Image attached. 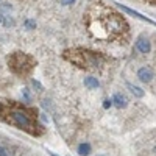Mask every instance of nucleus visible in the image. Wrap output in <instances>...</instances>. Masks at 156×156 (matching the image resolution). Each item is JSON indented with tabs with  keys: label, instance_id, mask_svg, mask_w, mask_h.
Returning <instances> with one entry per match:
<instances>
[{
	"label": "nucleus",
	"instance_id": "nucleus-1",
	"mask_svg": "<svg viewBox=\"0 0 156 156\" xmlns=\"http://www.w3.org/2000/svg\"><path fill=\"white\" fill-rule=\"evenodd\" d=\"M87 28L97 39H117L128 31V23L123 16L97 3L87 12Z\"/></svg>",
	"mask_w": 156,
	"mask_h": 156
},
{
	"label": "nucleus",
	"instance_id": "nucleus-2",
	"mask_svg": "<svg viewBox=\"0 0 156 156\" xmlns=\"http://www.w3.org/2000/svg\"><path fill=\"white\" fill-rule=\"evenodd\" d=\"M0 119L9 125H14L19 129H23L30 134L42 133V126L37 123L36 111L33 108L19 105L16 101L0 103Z\"/></svg>",
	"mask_w": 156,
	"mask_h": 156
},
{
	"label": "nucleus",
	"instance_id": "nucleus-3",
	"mask_svg": "<svg viewBox=\"0 0 156 156\" xmlns=\"http://www.w3.org/2000/svg\"><path fill=\"white\" fill-rule=\"evenodd\" d=\"M62 58L69 61L73 66L80 67V69H98L100 66H103L105 62V56L100 51H94V50H87V48H81V47H75V48H67L64 50Z\"/></svg>",
	"mask_w": 156,
	"mask_h": 156
},
{
	"label": "nucleus",
	"instance_id": "nucleus-4",
	"mask_svg": "<svg viewBox=\"0 0 156 156\" xmlns=\"http://www.w3.org/2000/svg\"><path fill=\"white\" fill-rule=\"evenodd\" d=\"M6 61H8V67L11 69V72L16 75H20V76L30 75L36 66L34 58L28 53H23V51H14V53H11Z\"/></svg>",
	"mask_w": 156,
	"mask_h": 156
},
{
	"label": "nucleus",
	"instance_id": "nucleus-5",
	"mask_svg": "<svg viewBox=\"0 0 156 156\" xmlns=\"http://www.w3.org/2000/svg\"><path fill=\"white\" fill-rule=\"evenodd\" d=\"M136 50L140 51V53H150V50H151V42H150V39L145 37V36H140L137 37V41H136Z\"/></svg>",
	"mask_w": 156,
	"mask_h": 156
},
{
	"label": "nucleus",
	"instance_id": "nucleus-6",
	"mask_svg": "<svg viewBox=\"0 0 156 156\" xmlns=\"http://www.w3.org/2000/svg\"><path fill=\"white\" fill-rule=\"evenodd\" d=\"M137 78L144 83H150L153 80V70L150 67H140L137 70Z\"/></svg>",
	"mask_w": 156,
	"mask_h": 156
},
{
	"label": "nucleus",
	"instance_id": "nucleus-7",
	"mask_svg": "<svg viewBox=\"0 0 156 156\" xmlns=\"http://www.w3.org/2000/svg\"><path fill=\"white\" fill-rule=\"evenodd\" d=\"M114 105L117 106V108H125L126 106V103H128V100H126V97L123 95V94H114V97H112V100H111Z\"/></svg>",
	"mask_w": 156,
	"mask_h": 156
},
{
	"label": "nucleus",
	"instance_id": "nucleus-8",
	"mask_svg": "<svg viewBox=\"0 0 156 156\" xmlns=\"http://www.w3.org/2000/svg\"><path fill=\"white\" fill-rule=\"evenodd\" d=\"M84 86L87 89H97L100 86V83L95 76H87V78H84Z\"/></svg>",
	"mask_w": 156,
	"mask_h": 156
},
{
	"label": "nucleus",
	"instance_id": "nucleus-9",
	"mask_svg": "<svg viewBox=\"0 0 156 156\" xmlns=\"http://www.w3.org/2000/svg\"><path fill=\"white\" fill-rule=\"evenodd\" d=\"M78 153H80L81 156H87L90 153V145L87 144V142L86 144H80L78 145Z\"/></svg>",
	"mask_w": 156,
	"mask_h": 156
},
{
	"label": "nucleus",
	"instance_id": "nucleus-10",
	"mask_svg": "<svg viewBox=\"0 0 156 156\" xmlns=\"http://www.w3.org/2000/svg\"><path fill=\"white\" fill-rule=\"evenodd\" d=\"M126 86H128V89L131 90V92H133L136 97H144V90H142L140 87H137V86H133V84H129V83H128Z\"/></svg>",
	"mask_w": 156,
	"mask_h": 156
},
{
	"label": "nucleus",
	"instance_id": "nucleus-11",
	"mask_svg": "<svg viewBox=\"0 0 156 156\" xmlns=\"http://www.w3.org/2000/svg\"><path fill=\"white\" fill-rule=\"evenodd\" d=\"M22 94H23L25 101H30V100H31V94H30V89H28V87H23V89H22Z\"/></svg>",
	"mask_w": 156,
	"mask_h": 156
},
{
	"label": "nucleus",
	"instance_id": "nucleus-12",
	"mask_svg": "<svg viewBox=\"0 0 156 156\" xmlns=\"http://www.w3.org/2000/svg\"><path fill=\"white\" fill-rule=\"evenodd\" d=\"M34 27H36V22H34V20H30V19H28V20H25V28L33 30Z\"/></svg>",
	"mask_w": 156,
	"mask_h": 156
},
{
	"label": "nucleus",
	"instance_id": "nucleus-13",
	"mask_svg": "<svg viewBox=\"0 0 156 156\" xmlns=\"http://www.w3.org/2000/svg\"><path fill=\"white\" fill-rule=\"evenodd\" d=\"M31 84H33V87H36V89H39V90H42V86H41V83H39L37 80H31Z\"/></svg>",
	"mask_w": 156,
	"mask_h": 156
},
{
	"label": "nucleus",
	"instance_id": "nucleus-14",
	"mask_svg": "<svg viewBox=\"0 0 156 156\" xmlns=\"http://www.w3.org/2000/svg\"><path fill=\"white\" fill-rule=\"evenodd\" d=\"M0 156H9V153L5 147H0Z\"/></svg>",
	"mask_w": 156,
	"mask_h": 156
},
{
	"label": "nucleus",
	"instance_id": "nucleus-15",
	"mask_svg": "<svg viewBox=\"0 0 156 156\" xmlns=\"http://www.w3.org/2000/svg\"><path fill=\"white\" fill-rule=\"evenodd\" d=\"M61 3L67 6V5H72V3H75V0H61Z\"/></svg>",
	"mask_w": 156,
	"mask_h": 156
},
{
	"label": "nucleus",
	"instance_id": "nucleus-16",
	"mask_svg": "<svg viewBox=\"0 0 156 156\" xmlns=\"http://www.w3.org/2000/svg\"><path fill=\"white\" fill-rule=\"evenodd\" d=\"M103 103H105V105H103V108H109V106L112 105V101H111V100H105Z\"/></svg>",
	"mask_w": 156,
	"mask_h": 156
},
{
	"label": "nucleus",
	"instance_id": "nucleus-17",
	"mask_svg": "<svg viewBox=\"0 0 156 156\" xmlns=\"http://www.w3.org/2000/svg\"><path fill=\"white\" fill-rule=\"evenodd\" d=\"M147 2H150L151 5H156V0H147Z\"/></svg>",
	"mask_w": 156,
	"mask_h": 156
},
{
	"label": "nucleus",
	"instance_id": "nucleus-18",
	"mask_svg": "<svg viewBox=\"0 0 156 156\" xmlns=\"http://www.w3.org/2000/svg\"><path fill=\"white\" fill-rule=\"evenodd\" d=\"M50 156H58V154H55V153H51V151H50Z\"/></svg>",
	"mask_w": 156,
	"mask_h": 156
}]
</instances>
